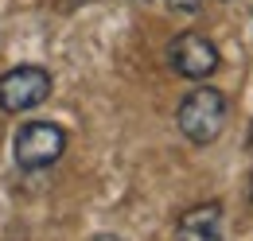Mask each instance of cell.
Segmentation results:
<instances>
[{
    "label": "cell",
    "instance_id": "cell-3",
    "mask_svg": "<svg viewBox=\"0 0 253 241\" xmlns=\"http://www.w3.org/2000/svg\"><path fill=\"white\" fill-rule=\"evenodd\" d=\"M51 97V74L43 66H12L0 74V109L4 113H28Z\"/></svg>",
    "mask_w": 253,
    "mask_h": 241
},
{
    "label": "cell",
    "instance_id": "cell-1",
    "mask_svg": "<svg viewBox=\"0 0 253 241\" xmlns=\"http://www.w3.org/2000/svg\"><path fill=\"white\" fill-rule=\"evenodd\" d=\"M226 93H218L214 86H199L179 101V132L187 136L191 144H214L218 132L226 128Z\"/></svg>",
    "mask_w": 253,
    "mask_h": 241
},
{
    "label": "cell",
    "instance_id": "cell-4",
    "mask_svg": "<svg viewBox=\"0 0 253 241\" xmlns=\"http://www.w3.org/2000/svg\"><path fill=\"white\" fill-rule=\"evenodd\" d=\"M168 59H171V70H175L179 78L203 82V78H211V74L218 70V47H214L207 35H199V31H183V35L171 39Z\"/></svg>",
    "mask_w": 253,
    "mask_h": 241
},
{
    "label": "cell",
    "instance_id": "cell-5",
    "mask_svg": "<svg viewBox=\"0 0 253 241\" xmlns=\"http://www.w3.org/2000/svg\"><path fill=\"white\" fill-rule=\"evenodd\" d=\"M175 241H222V206L218 202H203L179 218Z\"/></svg>",
    "mask_w": 253,
    "mask_h": 241
},
{
    "label": "cell",
    "instance_id": "cell-2",
    "mask_svg": "<svg viewBox=\"0 0 253 241\" xmlns=\"http://www.w3.org/2000/svg\"><path fill=\"white\" fill-rule=\"evenodd\" d=\"M66 152V132L51 120H32L16 132L12 140V156L16 167L24 171H47L51 163H59V156Z\"/></svg>",
    "mask_w": 253,
    "mask_h": 241
},
{
    "label": "cell",
    "instance_id": "cell-6",
    "mask_svg": "<svg viewBox=\"0 0 253 241\" xmlns=\"http://www.w3.org/2000/svg\"><path fill=\"white\" fill-rule=\"evenodd\" d=\"M168 8L179 12V16H199L203 12V0H168Z\"/></svg>",
    "mask_w": 253,
    "mask_h": 241
},
{
    "label": "cell",
    "instance_id": "cell-7",
    "mask_svg": "<svg viewBox=\"0 0 253 241\" xmlns=\"http://www.w3.org/2000/svg\"><path fill=\"white\" fill-rule=\"evenodd\" d=\"M250 195H253V191H250Z\"/></svg>",
    "mask_w": 253,
    "mask_h": 241
}]
</instances>
